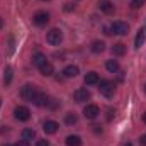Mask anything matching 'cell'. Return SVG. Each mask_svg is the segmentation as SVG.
<instances>
[{
  "mask_svg": "<svg viewBox=\"0 0 146 146\" xmlns=\"http://www.w3.org/2000/svg\"><path fill=\"white\" fill-rule=\"evenodd\" d=\"M99 92H100L104 97H112L114 92H115V85H114L110 80H100V82H99Z\"/></svg>",
  "mask_w": 146,
  "mask_h": 146,
  "instance_id": "6da1fadb",
  "label": "cell"
},
{
  "mask_svg": "<svg viewBox=\"0 0 146 146\" xmlns=\"http://www.w3.org/2000/svg\"><path fill=\"white\" fill-rule=\"evenodd\" d=\"M36 94H37L36 87L31 85V83H26V85L21 88V97H22L24 100H27V102H33V99H34Z\"/></svg>",
  "mask_w": 146,
  "mask_h": 146,
  "instance_id": "7a4b0ae2",
  "label": "cell"
},
{
  "mask_svg": "<svg viewBox=\"0 0 146 146\" xmlns=\"http://www.w3.org/2000/svg\"><path fill=\"white\" fill-rule=\"evenodd\" d=\"M127 31H129V26H127L126 22H122V21H115V22L110 26V33H112V34L126 36V34H127Z\"/></svg>",
  "mask_w": 146,
  "mask_h": 146,
  "instance_id": "3957f363",
  "label": "cell"
},
{
  "mask_svg": "<svg viewBox=\"0 0 146 146\" xmlns=\"http://www.w3.org/2000/svg\"><path fill=\"white\" fill-rule=\"evenodd\" d=\"M46 39H48L49 44H53V46H60V42L63 41V33H61L60 29H51V31L48 33Z\"/></svg>",
  "mask_w": 146,
  "mask_h": 146,
  "instance_id": "277c9868",
  "label": "cell"
},
{
  "mask_svg": "<svg viewBox=\"0 0 146 146\" xmlns=\"http://www.w3.org/2000/svg\"><path fill=\"white\" fill-rule=\"evenodd\" d=\"M14 115H15L17 121H27L31 117V110L27 109V107H24V106H19L14 110Z\"/></svg>",
  "mask_w": 146,
  "mask_h": 146,
  "instance_id": "5b68a950",
  "label": "cell"
},
{
  "mask_svg": "<svg viewBox=\"0 0 146 146\" xmlns=\"http://www.w3.org/2000/svg\"><path fill=\"white\" fill-rule=\"evenodd\" d=\"M90 97H92V95H90V92H88L87 88H76L75 94H73V99H75L76 102H87Z\"/></svg>",
  "mask_w": 146,
  "mask_h": 146,
  "instance_id": "8992f818",
  "label": "cell"
},
{
  "mask_svg": "<svg viewBox=\"0 0 146 146\" xmlns=\"http://www.w3.org/2000/svg\"><path fill=\"white\" fill-rule=\"evenodd\" d=\"M33 21H34V24L36 26H46L48 22H49V14L48 12H36L34 14V17H33Z\"/></svg>",
  "mask_w": 146,
  "mask_h": 146,
  "instance_id": "52a82bcc",
  "label": "cell"
},
{
  "mask_svg": "<svg viewBox=\"0 0 146 146\" xmlns=\"http://www.w3.org/2000/svg\"><path fill=\"white\" fill-rule=\"evenodd\" d=\"M99 114H100V109H99L97 106H94V104H90V106H87V107L83 109V115H85L87 119H95Z\"/></svg>",
  "mask_w": 146,
  "mask_h": 146,
  "instance_id": "ba28073f",
  "label": "cell"
},
{
  "mask_svg": "<svg viewBox=\"0 0 146 146\" xmlns=\"http://www.w3.org/2000/svg\"><path fill=\"white\" fill-rule=\"evenodd\" d=\"M58 122L56 121H46L44 122V126H42V129H44V133L46 134H54L56 131H58Z\"/></svg>",
  "mask_w": 146,
  "mask_h": 146,
  "instance_id": "9c48e42d",
  "label": "cell"
},
{
  "mask_svg": "<svg viewBox=\"0 0 146 146\" xmlns=\"http://www.w3.org/2000/svg\"><path fill=\"white\" fill-rule=\"evenodd\" d=\"M48 95L46 94H42V92H37L36 95H34V99H33V104H36V106H46V102H48Z\"/></svg>",
  "mask_w": 146,
  "mask_h": 146,
  "instance_id": "30bf717a",
  "label": "cell"
},
{
  "mask_svg": "<svg viewBox=\"0 0 146 146\" xmlns=\"http://www.w3.org/2000/svg\"><path fill=\"white\" fill-rule=\"evenodd\" d=\"M99 7H100V10L106 12V14H112V12H114V3L109 2V0H100Z\"/></svg>",
  "mask_w": 146,
  "mask_h": 146,
  "instance_id": "8fae6325",
  "label": "cell"
},
{
  "mask_svg": "<svg viewBox=\"0 0 146 146\" xmlns=\"http://www.w3.org/2000/svg\"><path fill=\"white\" fill-rule=\"evenodd\" d=\"M33 63L36 65L37 68H41L44 63H48V60H46V56H44L42 53H36V54L33 56Z\"/></svg>",
  "mask_w": 146,
  "mask_h": 146,
  "instance_id": "7c38bea8",
  "label": "cell"
},
{
  "mask_svg": "<svg viewBox=\"0 0 146 146\" xmlns=\"http://www.w3.org/2000/svg\"><path fill=\"white\" fill-rule=\"evenodd\" d=\"M78 66H75V65H70V66H66L65 70H63V75L66 76V78H73V76H76L78 75Z\"/></svg>",
  "mask_w": 146,
  "mask_h": 146,
  "instance_id": "4fadbf2b",
  "label": "cell"
},
{
  "mask_svg": "<svg viewBox=\"0 0 146 146\" xmlns=\"http://www.w3.org/2000/svg\"><path fill=\"white\" fill-rule=\"evenodd\" d=\"M85 83L87 85H95V83H99V75L95 72H90L85 75Z\"/></svg>",
  "mask_w": 146,
  "mask_h": 146,
  "instance_id": "5bb4252c",
  "label": "cell"
},
{
  "mask_svg": "<svg viewBox=\"0 0 146 146\" xmlns=\"http://www.w3.org/2000/svg\"><path fill=\"white\" fill-rule=\"evenodd\" d=\"M39 72H41V75H44V76H51V75L54 73V68H53L51 63H44V65L39 68Z\"/></svg>",
  "mask_w": 146,
  "mask_h": 146,
  "instance_id": "9a60e30c",
  "label": "cell"
},
{
  "mask_svg": "<svg viewBox=\"0 0 146 146\" xmlns=\"http://www.w3.org/2000/svg\"><path fill=\"white\" fill-rule=\"evenodd\" d=\"M146 39V33L143 29H139L138 31V34H136V41H134V48H141L143 46V42H145Z\"/></svg>",
  "mask_w": 146,
  "mask_h": 146,
  "instance_id": "2e32d148",
  "label": "cell"
},
{
  "mask_svg": "<svg viewBox=\"0 0 146 146\" xmlns=\"http://www.w3.org/2000/svg\"><path fill=\"white\" fill-rule=\"evenodd\" d=\"M124 53H126V46H124L122 42H117V44L112 46V54H115V56H122Z\"/></svg>",
  "mask_w": 146,
  "mask_h": 146,
  "instance_id": "e0dca14e",
  "label": "cell"
},
{
  "mask_svg": "<svg viewBox=\"0 0 146 146\" xmlns=\"http://www.w3.org/2000/svg\"><path fill=\"white\" fill-rule=\"evenodd\" d=\"M34 138H36V131H34V129L27 127V129L22 131V139H24V141H33Z\"/></svg>",
  "mask_w": 146,
  "mask_h": 146,
  "instance_id": "ac0fdd59",
  "label": "cell"
},
{
  "mask_svg": "<svg viewBox=\"0 0 146 146\" xmlns=\"http://www.w3.org/2000/svg\"><path fill=\"white\" fill-rule=\"evenodd\" d=\"M90 49H92L94 53H102V51L106 49V42H104V41H94Z\"/></svg>",
  "mask_w": 146,
  "mask_h": 146,
  "instance_id": "d6986e66",
  "label": "cell"
},
{
  "mask_svg": "<svg viewBox=\"0 0 146 146\" xmlns=\"http://www.w3.org/2000/svg\"><path fill=\"white\" fill-rule=\"evenodd\" d=\"M12 76H14L12 68H10V66H7V68L3 70V83H5V85H10V82H12Z\"/></svg>",
  "mask_w": 146,
  "mask_h": 146,
  "instance_id": "ffe728a7",
  "label": "cell"
},
{
  "mask_svg": "<svg viewBox=\"0 0 146 146\" xmlns=\"http://www.w3.org/2000/svg\"><path fill=\"white\" fill-rule=\"evenodd\" d=\"M66 146H82V138L80 136H68Z\"/></svg>",
  "mask_w": 146,
  "mask_h": 146,
  "instance_id": "44dd1931",
  "label": "cell"
},
{
  "mask_svg": "<svg viewBox=\"0 0 146 146\" xmlns=\"http://www.w3.org/2000/svg\"><path fill=\"white\" fill-rule=\"evenodd\" d=\"M106 68H107L110 73H117L119 72V63H117L115 60H109V61L106 63Z\"/></svg>",
  "mask_w": 146,
  "mask_h": 146,
  "instance_id": "7402d4cb",
  "label": "cell"
},
{
  "mask_svg": "<svg viewBox=\"0 0 146 146\" xmlns=\"http://www.w3.org/2000/svg\"><path fill=\"white\" fill-rule=\"evenodd\" d=\"M65 121H66V124H70V126H72V124H75V122H76L78 119H76V115H75L73 112H70V114H66V117H65Z\"/></svg>",
  "mask_w": 146,
  "mask_h": 146,
  "instance_id": "603a6c76",
  "label": "cell"
},
{
  "mask_svg": "<svg viewBox=\"0 0 146 146\" xmlns=\"http://www.w3.org/2000/svg\"><path fill=\"white\" fill-rule=\"evenodd\" d=\"M145 3H146V0H133V2H131V7H133V9H139V7L145 5Z\"/></svg>",
  "mask_w": 146,
  "mask_h": 146,
  "instance_id": "cb8c5ba5",
  "label": "cell"
},
{
  "mask_svg": "<svg viewBox=\"0 0 146 146\" xmlns=\"http://www.w3.org/2000/svg\"><path fill=\"white\" fill-rule=\"evenodd\" d=\"M36 146H49V143L46 139H39V141H36Z\"/></svg>",
  "mask_w": 146,
  "mask_h": 146,
  "instance_id": "d4e9b609",
  "label": "cell"
},
{
  "mask_svg": "<svg viewBox=\"0 0 146 146\" xmlns=\"http://www.w3.org/2000/svg\"><path fill=\"white\" fill-rule=\"evenodd\" d=\"M139 145H141V146H146V134H143V136L139 138Z\"/></svg>",
  "mask_w": 146,
  "mask_h": 146,
  "instance_id": "484cf974",
  "label": "cell"
},
{
  "mask_svg": "<svg viewBox=\"0 0 146 146\" xmlns=\"http://www.w3.org/2000/svg\"><path fill=\"white\" fill-rule=\"evenodd\" d=\"M15 146H29V141H24V139H22V141H19Z\"/></svg>",
  "mask_w": 146,
  "mask_h": 146,
  "instance_id": "4316f807",
  "label": "cell"
},
{
  "mask_svg": "<svg viewBox=\"0 0 146 146\" xmlns=\"http://www.w3.org/2000/svg\"><path fill=\"white\" fill-rule=\"evenodd\" d=\"M72 9H73V7H72V3H65V10H66V12H70Z\"/></svg>",
  "mask_w": 146,
  "mask_h": 146,
  "instance_id": "83f0119b",
  "label": "cell"
},
{
  "mask_svg": "<svg viewBox=\"0 0 146 146\" xmlns=\"http://www.w3.org/2000/svg\"><path fill=\"white\" fill-rule=\"evenodd\" d=\"M2 27H3V19L0 17V29H2Z\"/></svg>",
  "mask_w": 146,
  "mask_h": 146,
  "instance_id": "f1b7e54d",
  "label": "cell"
},
{
  "mask_svg": "<svg viewBox=\"0 0 146 146\" xmlns=\"http://www.w3.org/2000/svg\"><path fill=\"white\" fill-rule=\"evenodd\" d=\"M143 121H145V124H146V112L143 114Z\"/></svg>",
  "mask_w": 146,
  "mask_h": 146,
  "instance_id": "f546056e",
  "label": "cell"
},
{
  "mask_svg": "<svg viewBox=\"0 0 146 146\" xmlns=\"http://www.w3.org/2000/svg\"><path fill=\"white\" fill-rule=\"evenodd\" d=\"M2 146H12V145H9V143H5V145H2Z\"/></svg>",
  "mask_w": 146,
  "mask_h": 146,
  "instance_id": "4dcf8cb0",
  "label": "cell"
},
{
  "mask_svg": "<svg viewBox=\"0 0 146 146\" xmlns=\"http://www.w3.org/2000/svg\"><path fill=\"white\" fill-rule=\"evenodd\" d=\"M124 146H131V143H127V145H124Z\"/></svg>",
  "mask_w": 146,
  "mask_h": 146,
  "instance_id": "1f68e13d",
  "label": "cell"
},
{
  "mask_svg": "<svg viewBox=\"0 0 146 146\" xmlns=\"http://www.w3.org/2000/svg\"><path fill=\"white\" fill-rule=\"evenodd\" d=\"M0 106H2V99H0Z\"/></svg>",
  "mask_w": 146,
  "mask_h": 146,
  "instance_id": "d6a6232c",
  "label": "cell"
},
{
  "mask_svg": "<svg viewBox=\"0 0 146 146\" xmlns=\"http://www.w3.org/2000/svg\"><path fill=\"white\" fill-rule=\"evenodd\" d=\"M145 92H146V85H145Z\"/></svg>",
  "mask_w": 146,
  "mask_h": 146,
  "instance_id": "836d02e7",
  "label": "cell"
}]
</instances>
